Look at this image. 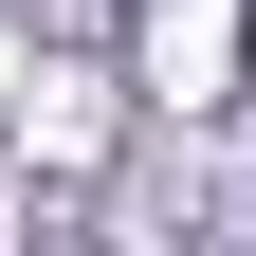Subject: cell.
Here are the masks:
<instances>
[{
	"instance_id": "cell-1",
	"label": "cell",
	"mask_w": 256,
	"mask_h": 256,
	"mask_svg": "<svg viewBox=\"0 0 256 256\" xmlns=\"http://www.w3.org/2000/svg\"><path fill=\"white\" fill-rule=\"evenodd\" d=\"M238 74H256V0H238Z\"/></svg>"
}]
</instances>
